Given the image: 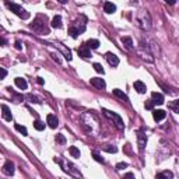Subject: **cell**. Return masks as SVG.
Returning a JSON list of instances; mask_svg holds the SVG:
<instances>
[{
  "label": "cell",
  "instance_id": "obj_11",
  "mask_svg": "<svg viewBox=\"0 0 179 179\" xmlns=\"http://www.w3.org/2000/svg\"><path fill=\"white\" fill-rule=\"evenodd\" d=\"M3 172L6 175H8V176H11L14 173V164L11 162V161H6L4 165H3Z\"/></svg>",
  "mask_w": 179,
  "mask_h": 179
},
{
  "label": "cell",
  "instance_id": "obj_40",
  "mask_svg": "<svg viewBox=\"0 0 179 179\" xmlns=\"http://www.w3.org/2000/svg\"><path fill=\"white\" fill-rule=\"evenodd\" d=\"M16 49H17V50H21V49H23V45H21V42H20V41H17V42H16Z\"/></svg>",
  "mask_w": 179,
  "mask_h": 179
},
{
  "label": "cell",
  "instance_id": "obj_9",
  "mask_svg": "<svg viewBox=\"0 0 179 179\" xmlns=\"http://www.w3.org/2000/svg\"><path fill=\"white\" fill-rule=\"evenodd\" d=\"M105 57H106L108 63L111 64V66H112V67H116L117 64H119V57H117L115 53H111V52H108Z\"/></svg>",
  "mask_w": 179,
  "mask_h": 179
},
{
  "label": "cell",
  "instance_id": "obj_25",
  "mask_svg": "<svg viewBox=\"0 0 179 179\" xmlns=\"http://www.w3.org/2000/svg\"><path fill=\"white\" fill-rule=\"evenodd\" d=\"M171 178H172V172H168V171L162 172V173H158L156 176V179H171Z\"/></svg>",
  "mask_w": 179,
  "mask_h": 179
},
{
  "label": "cell",
  "instance_id": "obj_29",
  "mask_svg": "<svg viewBox=\"0 0 179 179\" xmlns=\"http://www.w3.org/2000/svg\"><path fill=\"white\" fill-rule=\"evenodd\" d=\"M27 100H30V102H35V104H41V100H39L38 97H35V95H31V94H30V95H27Z\"/></svg>",
  "mask_w": 179,
  "mask_h": 179
},
{
  "label": "cell",
  "instance_id": "obj_35",
  "mask_svg": "<svg viewBox=\"0 0 179 179\" xmlns=\"http://www.w3.org/2000/svg\"><path fill=\"white\" fill-rule=\"evenodd\" d=\"M69 34H70L71 38H77V37H78V32L76 31L73 27H70V28H69Z\"/></svg>",
  "mask_w": 179,
  "mask_h": 179
},
{
  "label": "cell",
  "instance_id": "obj_5",
  "mask_svg": "<svg viewBox=\"0 0 179 179\" xmlns=\"http://www.w3.org/2000/svg\"><path fill=\"white\" fill-rule=\"evenodd\" d=\"M6 6H7L14 14H17V16L20 17V18H23V20H28L30 18V13L25 10V8H23L21 6H18V4H16V3H10V1H6Z\"/></svg>",
  "mask_w": 179,
  "mask_h": 179
},
{
  "label": "cell",
  "instance_id": "obj_18",
  "mask_svg": "<svg viewBox=\"0 0 179 179\" xmlns=\"http://www.w3.org/2000/svg\"><path fill=\"white\" fill-rule=\"evenodd\" d=\"M104 11L108 13V14H113V13L116 11V6H115L113 3H111V1H106V3L104 4Z\"/></svg>",
  "mask_w": 179,
  "mask_h": 179
},
{
  "label": "cell",
  "instance_id": "obj_14",
  "mask_svg": "<svg viewBox=\"0 0 179 179\" xmlns=\"http://www.w3.org/2000/svg\"><path fill=\"white\" fill-rule=\"evenodd\" d=\"M165 116H167V112L162 111V109H154L153 111V117H154V120H157V122L165 119Z\"/></svg>",
  "mask_w": 179,
  "mask_h": 179
},
{
  "label": "cell",
  "instance_id": "obj_12",
  "mask_svg": "<svg viewBox=\"0 0 179 179\" xmlns=\"http://www.w3.org/2000/svg\"><path fill=\"white\" fill-rule=\"evenodd\" d=\"M77 52H78V56H81V57H84V59L91 57V52H90V49L86 46V44H84V45H81V46L78 48Z\"/></svg>",
  "mask_w": 179,
  "mask_h": 179
},
{
  "label": "cell",
  "instance_id": "obj_36",
  "mask_svg": "<svg viewBox=\"0 0 179 179\" xmlns=\"http://www.w3.org/2000/svg\"><path fill=\"white\" fill-rule=\"evenodd\" d=\"M6 76H7V70H6V69H3V67H0V80L6 78Z\"/></svg>",
  "mask_w": 179,
  "mask_h": 179
},
{
  "label": "cell",
  "instance_id": "obj_7",
  "mask_svg": "<svg viewBox=\"0 0 179 179\" xmlns=\"http://www.w3.org/2000/svg\"><path fill=\"white\" fill-rule=\"evenodd\" d=\"M86 24H87V18L84 16H80L77 20L74 21V24H73L71 27L78 32V35H81L83 32L86 31Z\"/></svg>",
  "mask_w": 179,
  "mask_h": 179
},
{
  "label": "cell",
  "instance_id": "obj_17",
  "mask_svg": "<svg viewBox=\"0 0 179 179\" xmlns=\"http://www.w3.org/2000/svg\"><path fill=\"white\" fill-rule=\"evenodd\" d=\"M151 97H153V100L151 101L154 102V105H162L164 104V95L161 93H153L151 94Z\"/></svg>",
  "mask_w": 179,
  "mask_h": 179
},
{
  "label": "cell",
  "instance_id": "obj_15",
  "mask_svg": "<svg viewBox=\"0 0 179 179\" xmlns=\"http://www.w3.org/2000/svg\"><path fill=\"white\" fill-rule=\"evenodd\" d=\"M137 140H139V147H140V150H143L144 146L147 144V136H146V133H143V132L137 133Z\"/></svg>",
  "mask_w": 179,
  "mask_h": 179
},
{
  "label": "cell",
  "instance_id": "obj_32",
  "mask_svg": "<svg viewBox=\"0 0 179 179\" xmlns=\"http://www.w3.org/2000/svg\"><path fill=\"white\" fill-rule=\"evenodd\" d=\"M94 70L97 71V73H101V74H104V69H102V66L100 64V63H94Z\"/></svg>",
  "mask_w": 179,
  "mask_h": 179
},
{
  "label": "cell",
  "instance_id": "obj_28",
  "mask_svg": "<svg viewBox=\"0 0 179 179\" xmlns=\"http://www.w3.org/2000/svg\"><path fill=\"white\" fill-rule=\"evenodd\" d=\"M14 127H16V130H18V132L21 133L23 136H28V130H27V127H25V126L16 125V126H14Z\"/></svg>",
  "mask_w": 179,
  "mask_h": 179
},
{
  "label": "cell",
  "instance_id": "obj_33",
  "mask_svg": "<svg viewBox=\"0 0 179 179\" xmlns=\"http://www.w3.org/2000/svg\"><path fill=\"white\" fill-rule=\"evenodd\" d=\"M93 157H94V160H95V161H98V162H101V164L105 162V160H104V158H102L98 153H93Z\"/></svg>",
  "mask_w": 179,
  "mask_h": 179
},
{
  "label": "cell",
  "instance_id": "obj_3",
  "mask_svg": "<svg viewBox=\"0 0 179 179\" xmlns=\"http://www.w3.org/2000/svg\"><path fill=\"white\" fill-rule=\"evenodd\" d=\"M46 21H48L46 16H38L37 20H35L30 27H31V30H34V31L46 35V34H49V28H48V25H46Z\"/></svg>",
  "mask_w": 179,
  "mask_h": 179
},
{
  "label": "cell",
  "instance_id": "obj_41",
  "mask_svg": "<svg viewBox=\"0 0 179 179\" xmlns=\"http://www.w3.org/2000/svg\"><path fill=\"white\" fill-rule=\"evenodd\" d=\"M6 44H7V41L0 37V46H6Z\"/></svg>",
  "mask_w": 179,
  "mask_h": 179
},
{
  "label": "cell",
  "instance_id": "obj_6",
  "mask_svg": "<svg viewBox=\"0 0 179 179\" xmlns=\"http://www.w3.org/2000/svg\"><path fill=\"white\" fill-rule=\"evenodd\" d=\"M102 112H104V115L108 117V119H111V120L115 123V126H116L117 129H120V130H123V129H125L123 120H122V117L119 116L117 113H115V112H111V111H108V109H102Z\"/></svg>",
  "mask_w": 179,
  "mask_h": 179
},
{
  "label": "cell",
  "instance_id": "obj_2",
  "mask_svg": "<svg viewBox=\"0 0 179 179\" xmlns=\"http://www.w3.org/2000/svg\"><path fill=\"white\" fill-rule=\"evenodd\" d=\"M55 162H57L60 167H62V169L64 172H67V173H70L73 176H77V178H81V173L78 171L77 168H76V165H73L71 162L69 161H66V160H63V158H56L55 157Z\"/></svg>",
  "mask_w": 179,
  "mask_h": 179
},
{
  "label": "cell",
  "instance_id": "obj_43",
  "mask_svg": "<svg viewBox=\"0 0 179 179\" xmlns=\"http://www.w3.org/2000/svg\"><path fill=\"white\" fill-rule=\"evenodd\" d=\"M52 57H53V60H56V62H57V63H60V59H59V57L56 56V53H53V55H52Z\"/></svg>",
  "mask_w": 179,
  "mask_h": 179
},
{
  "label": "cell",
  "instance_id": "obj_27",
  "mask_svg": "<svg viewBox=\"0 0 179 179\" xmlns=\"http://www.w3.org/2000/svg\"><path fill=\"white\" fill-rule=\"evenodd\" d=\"M59 48H60V50L63 52V55H64V57L67 59V60H71V53L69 49H66L64 46H62V45H59Z\"/></svg>",
  "mask_w": 179,
  "mask_h": 179
},
{
  "label": "cell",
  "instance_id": "obj_19",
  "mask_svg": "<svg viewBox=\"0 0 179 179\" xmlns=\"http://www.w3.org/2000/svg\"><path fill=\"white\" fill-rule=\"evenodd\" d=\"M120 42L125 45L126 49H129V50L133 49V39L130 38V37H122V38H120Z\"/></svg>",
  "mask_w": 179,
  "mask_h": 179
},
{
  "label": "cell",
  "instance_id": "obj_23",
  "mask_svg": "<svg viewBox=\"0 0 179 179\" xmlns=\"http://www.w3.org/2000/svg\"><path fill=\"white\" fill-rule=\"evenodd\" d=\"M113 94H115L116 97H119L120 100H123L125 102H129V98H127V95H126L123 91H120L119 88H115V90H113Z\"/></svg>",
  "mask_w": 179,
  "mask_h": 179
},
{
  "label": "cell",
  "instance_id": "obj_21",
  "mask_svg": "<svg viewBox=\"0 0 179 179\" xmlns=\"http://www.w3.org/2000/svg\"><path fill=\"white\" fill-rule=\"evenodd\" d=\"M86 46L88 48V49H98L100 41H98V39H88L86 42Z\"/></svg>",
  "mask_w": 179,
  "mask_h": 179
},
{
  "label": "cell",
  "instance_id": "obj_31",
  "mask_svg": "<svg viewBox=\"0 0 179 179\" xmlns=\"http://www.w3.org/2000/svg\"><path fill=\"white\" fill-rule=\"evenodd\" d=\"M102 150H105V151H108V153H116L117 151L116 147H112V146H109V144H105V146L102 147Z\"/></svg>",
  "mask_w": 179,
  "mask_h": 179
},
{
  "label": "cell",
  "instance_id": "obj_20",
  "mask_svg": "<svg viewBox=\"0 0 179 179\" xmlns=\"http://www.w3.org/2000/svg\"><path fill=\"white\" fill-rule=\"evenodd\" d=\"M14 83H16V86L18 87L20 90H27V87H28V84H27V81H25V78L17 77L16 80H14Z\"/></svg>",
  "mask_w": 179,
  "mask_h": 179
},
{
  "label": "cell",
  "instance_id": "obj_42",
  "mask_svg": "<svg viewBox=\"0 0 179 179\" xmlns=\"http://www.w3.org/2000/svg\"><path fill=\"white\" fill-rule=\"evenodd\" d=\"M37 83H38V84H41V86H42V84H44L45 81H44V78H41V77H37Z\"/></svg>",
  "mask_w": 179,
  "mask_h": 179
},
{
  "label": "cell",
  "instance_id": "obj_38",
  "mask_svg": "<svg viewBox=\"0 0 179 179\" xmlns=\"http://www.w3.org/2000/svg\"><path fill=\"white\" fill-rule=\"evenodd\" d=\"M125 168H127V164L126 162H119L116 165V169H125Z\"/></svg>",
  "mask_w": 179,
  "mask_h": 179
},
{
  "label": "cell",
  "instance_id": "obj_16",
  "mask_svg": "<svg viewBox=\"0 0 179 179\" xmlns=\"http://www.w3.org/2000/svg\"><path fill=\"white\" fill-rule=\"evenodd\" d=\"M133 86H134V90H136L139 94H144L146 91H147V87H146V84H144L143 81H139V80H137V81H134Z\"/></svg>",
  "mask_w": 179,
  "mask_h": 179
},
{
  "label": "cell",
  "instance_id": "obj_30",
  "mask_svg": "<svg viewBox=\"0 0 179 179\" xmlns=\"http://www.w3.org/2000/svg\"><path fill=\"white\" fill-rule=\"evenodd\" d=\"M56 143L57 144H64L66 143V137L63 134H56Z\"/></svg>",
  "mask_w": 179,
  "mask_h": 179
},
{
  "label": "cell",
  "instance_id": "obj_39",
  "mask_svg": "<svg viewBox=\"0 0 179 179\" xmlns=\"http://www.w3.org/2000/svg\"><path fill=\"white\" fill-rule=\"evenodd\" d=\"M123 179H136V178H134V173H132V172H127L125 176H123Z\"/></svg>",
  "mask_w": 179,
  "mask_h": 179
},
{
  "label": "cell",
  "instance_id": "obj_4",
  "mask_svg": "<svg viewBox=\"0 0 179 179\" xmlns=\"http://www.w3.org/2000/svg\"><path fill=\"white\" fill-rule=\"evenodd\" d=\"M136 24L140 28H143V30H150V27H151V18H150V14L147 13V10L139 11V14L136 17Z\"/></svg>",
  "mask_w": 179,
  "mask_h": 179
},
{
  "label": "cell",
  "instance_id": "obj_37",
  "mask_svg": "<svg viewBox=\"0 0 179 179\" xmlns=\"http://www.w3.org/2000/svg\"><path fill=\"white\" fill-rule=\"evenodd\" d=\"M144 106H146V109H150V111H151V109L154 108V102H153V101H147L146 104H144Z\"/></svg>",
  "mask_w": 179,
  "mask_h": 179
},
{
  "label": "cell",
  "instance_id": "obj_34",
  "mask_svg": "<svg viewBox=\"0 0 179 179\" xmlns=\"http://www.w3.org/2000/svg\"><path fill=\"white\" fill-rule=\"evenodd\" d=\"M171 108L173 109V112H175V113H178V112H179V101H178V100H176V101H173V104L171 105Z\"/></svg>",
  "mask_w": 179,
  "mask_h": 179
},
{
  "label": "cell",
  "instance_id": "obj_13",
  "mask_svg": "<svg viewBox=\"0 0 179 179\" xmlns=\"http://www.w3.org/2000/svg\"><path fill=\"white\" fill-rule=\"evenodd\" d=\"M90 83L93 84L94 87H97V88H100V90H104L105 87H106V83L102 80V78H98V77H94L90 80Z\"/></svg>",
  "mask_w": 179,
  "mask_h": 179
},
{
  "label": "cell",
  "instance_id": "obj_26",
  "mask_svg": "<svg viewBox=\"0 0 179 179\" xmlns=\"http://www.w3.org/2000/svg\"><path fill=\"white\" fill-rule=\"evenodd\" d=\"M34 127H35L37 130H39V132H41V130H44V129H45V123H44L42 120L37 119V120L34 122Z\"/></svg>",
  "mask_w": 179,
  "mask_h": 179
},
{
  "label": "cell",
  "instance_id": "obj_1",
  "mask_svg": "<svg viewBox=\"0 0 179 179\" xmlns=\"http://www.w3.org/2000/svg\"><path fill=\"white\" fill-rule=\"evenodd\" d=\"M80 120H81V125H83V127H84V130H86L87 133H90V134H97V133L100 132L98 119L94 116L93 113H90V112L83 113L81 117H80Z\"/></svg>",
  "mask_w": 179,
  "mask_h": 179
},
{
  "label": "cell",
  "instance_id": "obj_8",
  "mask_svg": "<svg viewBox=\"0 0 179 179\" xmlns=\"http://www.w3.org/2000/svg\"><path fill=\"white\" fill-rule=\"evenodd\" d=\"M1 116L6 122H11L13 120V115H11V111L8 109L7 105H1Z\"/></svg>",
  "mask_w": 179,
  "mask_h": 179
},
{
  "label": "cell",
  "instance_id": "obj_22",
  "mask_svg": "<svg viewBox=\"0 0 179 179\" xmlns=\"http://www.w3.org/2000/svg\"><path fill=\"white\" fill-rule=\"evenodd\" d=\"M50 27L52 28H60L62 27V17L60 16H55L52 23H50Z\"/></svg>",
  "mask_w": 179,
  "mask_h": 179
},
{
  "label": "cell",
  "instance_id": "obj_24",
  "mask_svg": "<svg viewBox=\"0 0 179 179\" xmlns=\"http://www.w3.org/2000/svg\"><path fill=\"white\" fill-rule=\"evenodd\" d=\"M69 153H70V156L74 157V158H78V157H80V150H78L77 147H74V146H71V147L69 148Z\"/></svg>",
  "mask_w": 179,
  "mask_h": 179
},
{
  "label": "cell",
  "instance_id": "obj_10",
  "mask_svg": "<svg viewBox=\"0 0 179 179\" xmlns=\"http://www.w3.org/2000/svg\"><path fill=\"white\" fill-rule=\"evenodd\" d=\"M46 123L49 125V127H52V129H56L57 126H59V120H57V117L52 115V113H49L46 116Z\"/></svg>",
  "mask_w": 179,
  "mask_h": 179
}]
</instances>
